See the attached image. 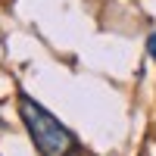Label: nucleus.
<instances>
[{"label":"nucleus","instance_id":"f257e3e1","mask_svg":"<svg viewBox=\"0 0 156 156\" xmlns=\"http://www.w3.org/2000/svg\"><path fill=\"white\" fill-rule=\"evenodd\" d=\"M16 103H19V119L25 125V131H28L37 156H78L81 144H78L75 131L66 128L47 106H41L25 90L16 94Z\"/></svg>","mask_w":156,"mask_h":156},{"label":"nucleus","instance_id":"f03ea898","mask_svg":"<svg viewBox=\"0 0 156 156\" xmlns=\"http://www.w3.org/2000/svg\"><path fill=\"white\" fill-rule=\"evenodd\" d=\"M147 53L156 59V31H150V34H147Z\"/></svg>","mask_w":156,"mask_h":156}]
</instances>
